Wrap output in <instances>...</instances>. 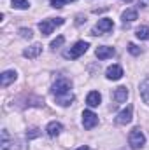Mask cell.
<instances>
[{
    "instance_id": "1",
    "label": "cell",
    "mask_w": 149,
    "mask_h": 150,
    "mask_svg": "<svg viewBox=\"0 0 149 150\" xmlns=\"http://www.w3.org/2000/svg\"><path fill=\"white\" fill-rule=\"evenodd\" d=\"M128 145L132 150H140L144 145H146V136L142 133L140 127H133L128 134Z\"/></svg>"
},
{
    "instance_id": "2",
    "label": "cell",
    "mask_w": 149,
    "mask_h": 150,
    "mask_svg": "<svg viewBox=\"0 0 149 150\" xmlns=\"http://www.w3.org/2000/svg\"><path fill=\"white\" fill-rule=\"evenodd\" d=\"M70 89H72V84H70V80H69V79H58V80L53 84L51 93H53V96H54V98H60V96H63V94L72 93Z\"/></svg>"
},
{
    "instance_id": "3",
    "label": "cell",
    "mask_w": 149,
    "mask_h": 150,
    "mask_svg": "<svg viewBox=\"0 0 149 150\" xmlns=\"http://www.w3.org/2000/svg\"><path fill=\"white\" fill-rule=\"evenodd\" d=\"M65 23V19L63 18H53V19H42L40 23H39V30H40V33L42 35H51L53 33V30L56 28V26H60V25H63Z\"/></svg>"
},
{
    "instance_id": "4",
    "label": "cell",
    "mask_w": 149,
    "mask_h": 150,
    "mask_svg": "<svg viewBox=\"0 0 149 150\" xmlns=\"http://www.w3.org/2000/svg\"><path fill=\"white\" fill-rule=\"evenodd\" d=\"M88 47H90L88 42L79 40V42H75L69 51H65V58H69V59H77V58H81V56L88 51Z\"/></svg>"
},
{
    "instance_id": "5",
    "label": "cell",
    "mask_w": 149,
    "mask_h": 150,
    "mask_svg": "<svg viewBox=\"0 0 149 150\" xmlns=\"http://www.w3.org/2000/svg\"><path fill=\"white\" fill-rule=\"evenodd\" d=\"M112 28H114V23L109 18H104V19H98V23L95 25V28L91 30L93 35H104V33H109Z\"/></svg>"
},
{
    "instance_id": "6",
    "label": "cell",
    "mask_w": 149,
    "mask_h": 150,
    "mask_svg": "<svg viewBox=\"0 0 149 150\" xmlns=\"http://www.w3.org/2000/svg\"><path fill=\"white\" fill-rule=\"evenodd\" d=\"M97 124H98L97 113H93L91 110H84L82 112V126H84V129H93Z\"/></svg>"
},
{
    "instance_id": "7",
    "label": "cell",
    "mask_w": 149,
    "mask_h": 150,
    "mask_svg": "<svg viewBox=\"0 0 149 150\" xmlns=\"http://www.w3.org/2000/svg\"><path fill=\"white\" fill-rule=\"evenodd\" d=\"M132 113H133V108L128 105L126 108H123L121 112L117 113V117H116V124H119V126H126V124H130V122H132Z\"/></svg>"
},
{
    "instance_id": "8",
    "label": "cell",
    "mask_w": 149,
    "mask_h": 150,
    "mask_svg": "<svg viewBox=\"0 0 149 150\" xmlns=\"http://www.w3.org/2000/svg\"><path fill=\"white\" fill-rule=\"evenodd\" d=\"M95 54L98 59H109L116 54V51H114V47H109V45H100V47H97Z\"/></svg>"
},
{
    "instance_id": "9",
    "label": "cell",
    "mask_w": 149,
    "mask_h": 150,
    "mask_svg": "<svg viewBox=\"0 0 149 150\" xmlns=\"http://www.w3.org/2000/svg\"><path fill=\"white\" fill-rule=\"evenodd\" d=\"M16 79H18V74H16L14 70H5L4 74L0 75V84H2V87H7V86H11Z\"/></svg>"
},
{
    "instance_id": "10",
    "label": "cell",
    "mask_w": 149,
    "mask_h": 150,
    "mask_svg": "<svg viewBox=\"0 0 149 150\" xmlns=\"http://www.w3.org/2000/svg\"><path fill=\"white\" fill-rule=\"evenodd\" d=\"M112 98H114V101H116V103H125V101H126V98H128V89H126L125 86L116 87V89H114Z\"/></svg>"
},
{
    "instance_id": "11",
    "label": "cell",
    "mask_w": 149,
    "mask_h": 150,
    "mask_svg": "<svg viewBox=\"0 0 149 150\" xmlns=\"http://www.w3.org/2000/svg\"><path fill=\"white\" fill-rule=\"evenodd\" d=\"M105 75H107L109 80H119V79L123 77V68H121L119 65H111V67L107 68Z\"/></svg>"
},
{
    "instance_id": "12",
    "label": "cell",
    "mask_w": 149,
    "mask_h": 150,
    "mask_svg": "<svg viewBox=\"0 0 149 150\" xmlns=\"http://www.w3.org/2000/svg\"><path fill=\"white\" fill-rule=\"evenodd\" d=\"M100 101H102V94H100L98 91H91V93H88V96H86V103H88V107L95 108V107L100 105Z\"/></svg>"
},
{
    "instance_id": "13",
    "label": "cell",
    "mask_w": 149,
    "mask_h": 150,
    "mask_svg": "<svg viewBox=\"0 0 149 150\" xmlns=\"http://www.w3.org/2000/svg\"><path fill=\"white\" fill-rule=\"evenodd\" d=\"M63 131V126H62V122H56V120H53V122H49L47 124V127H46V133L51 136V138H54V136H58L60 133Z\"/></svg>"
},
{
    "instance_id": "14",
    "label": "cell",
    "mask_w": 149,
    "mask_h": 150,
    "mask_svg": "<svg viewBox=\"0 0 149 150\" xmlns=\"http://www.w3.org/2000/svg\"><path fill=\"white\" fill-rule=\"evenodd\" d=\"M40 52H42V45H40V44H32L28 49L23 51V56L28 58V59H34V58H37Z\"/></svg>"
},
{
    "instance_id": "15",
    "label": "cell",
    "mask_w": 149,
    "mask_h": 150,
    "mask_svg": "<svg viewBox=\"0 0 149 150\" xmlns=\"http://www.w3.org/2000/svg\"><path fill=\"white\" fill-rule=\"evenodd\" d=\"M139 93H140V98H142V101L149 105V77H146L142 82H140V86H139Z\"/></svg>"
},
{
    "instance_id": "16",
    "label": "cell",
    "mask_w": 149,
    "mask_h": 150,
    "mask_svg": "<svg viewBox=\"0 0 149 150\" xmlns=\"http://www.w3.org/2000/svg\"><path fill=\"white\" fill-rule=\"evenodd\" d=\"M121 19H123V23H133L137 19V11L135 9H126L121 14Z\"/></svg>"
},
{
    "instance_id": "17",
    "label": "cell",
    "mask_w": 149,
    "mask_h": 150,
    "mask_svg": "<svg viewBox=\"0 0 149 150\" xmlns=\"http://www.w3.org/2000/svg\"><path fill=\"white\" fill-rule=\"evenodd\" d=\"M135 35H137V38H140V40H149V26H140V28H137Z\"/></svg>"
},
{
    "instance_id": "18",
    "label": "cell",
    "mask_w": 149,
    "mask_h": 150,
    "mask_svg": "<svg viewBox=\"0 0 149 150\" xmlns=\"http://www.w3.org/2000/svg\"><path fill=\"white\" fill-rule=\"evenodd\" d=\"M11 4L16 9H28L30 7V2L28 0H11Z\"/></svg>"
},
{
    "instance_id": "19",
    "label": "cell",
    "mask_w": 149,
    "mask_h": 150,
    "mask_svg": "<svg viewBox=\"0 0 149 150\" xmlns=\"http://www.w3.org/2000/svg\"><path fill=\"white\" fill-rule=\"evenodd\" d=\"M19 37L23 38H32L34 37V32L30 28H19Z\"/></svg>"
},
{
    "instance_id": "20",
    "label": "cell",
    "mask_w": 149,
    "mask_h": 150,
    "mask_svg": "<svg viewBox=\"0 0 149 150\" xmlns=\"http://www.w3.org/2000/svg\"><path fill=\"white\" fill-rule=\"evenodd\" d=\"M128 51H130V54H133V56H139V54H140V47H137L135 44H128Z\"/></svg>"
},
{
    "instance_id": "21",
    "label": "cell",
    "mask_w": 149,
    "mask_h": 150,
    "mask_svg": "<svg viewBox=\"0 0 149 150\" xmlns=\"http://www.w3.org/2000/svg\"><path fill=\"white\" fill-rule=\"evenodd\" d=\"M63 42H65V38L60 35V37H56L54 40H53V42H51V47H53V49H56V47H60V45H62Z\"/></svg>"
},
{
    "instance_id": "22",
    "label": "cell",
    "mask_w": 149,
    "mask_h": 150,
    "mask_svg": "<svg viewBox=\"0 0 149 150\" xmlns=\"http://www.w3.org/2000/svg\"><path fill=\"white\" fill-rule=\"evenodd\" d=\"M69 2L67 0H51V5L54 7V9H60V7H63V5H67Z\"/></svg>"
},
{
    "instance_id": "23",
    "label": "cell",
    "mask_w": 149,
    "mask_h": 150,
    "mask_svg": "<svg viewBox=\"0 0 149 150\" xmlns=\"http://www.w3.org/2000/svg\"><path fill=\"white\" fill-rule=\"evenodd\" d=\"M39 134H40V131H39L37 127H32V129H28V133H27L28 138H37Z\"/></svg>"
},
{
    "instance_id": "24",
    "label": "cell",
    "mask_w": 149,
    "mask_h": 150,
    "mask_svg": "<svg viewBox=\"0 0 149 150\" xmlns=\"http://www.w3.org/2000/svg\"><path fill=\"white\" fill-rule=\"evenodd\" d=\"M75 150H90L88 147H79V149H75Z\"/></svg>"
},
{
    "instance_id": "25",
    "label": "cell",
    "mask_w": 149,
    "mask_h": 150,
    "mask_svg": "<svg viewBox=\"0 0 149 150\" xmlns=\"http://www.w3.org/2000/svg\"><path fill=\"white\" fill-rule=\"evenodd\" d=\"M67 2H74V0H67Z\"/></svg>"
},
{
    "instance_id": "26",
    "label": "cell",
    "mask_w": 149,
    "mask_h": 150,
    "mask_svg": "<svg viewBox=\"0 0 149 150\" xmlns=\"http://www.w3.org/2000/svg\"><path fill=\"white\" fill-rule=\"evenodd\" d=\"M125 2H132V0H125Z\"/></svg>"
}]
</instances>
